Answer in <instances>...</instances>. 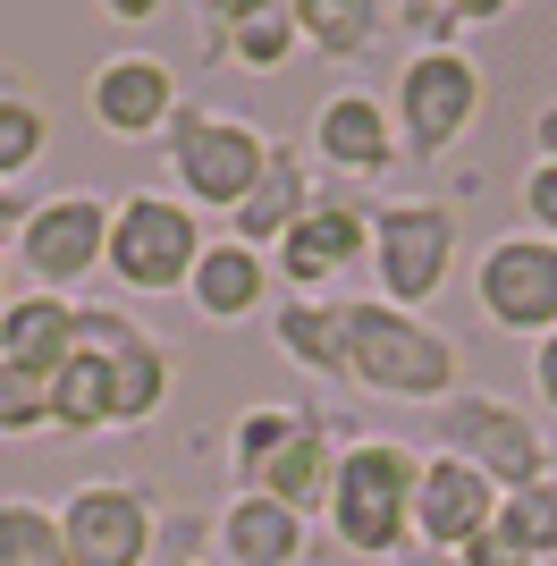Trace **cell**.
I'll return each mask as SVG.
<instances>
[{
  "instance_id": "14",
  "label": "cell",
  "mask_w": 557,
  "mask_h": 566,
  "mask_svg": "<svg viewBox=\"0 0 557 566\" xmlns=\"http://www.w3.org/2000/svg\"><path fill=\"white\" fill-rule=\"evenodd\" d=\"M178 69H169L161 51H111L102 69L85 76V111H93V127L102 136H118V144H153V136H169V118H178Z\"/></svg>"
},
{
  "instance_id": "39",
  "label": "cell",
  "mask_w": 557,
  "mask_h": 566,
  "mask_svg": "<svg viewBox=\"0 0 557 566\" xmlns=\"http://www.w3.org/2000/svg\"><path fill=\"white\" fill-rule=\"evenodd\" d=\"M549 482H557V440H549Z\"/></svg>"
},
{
  "instance_id": "9",
  "label": "cell",
  "mask_w": 557,
  "mask_h": 566,
  "mask_svg": "<svg viewBox=\"0 0 557 566\" xmlns=\"http://www.w3.org/2000/svg\"><path fill=\"white\" fill-rule=\"evenodd\" d=\"M18 271L25 287H43V296H76V287L102 271V254H111V203L93 187H69V195H43L34 212H25L18 229Z\"/></svg>"
},
{
  "instance_id": "10",
  "label": "cell",
  "mask_w": 557,
  "mask_h": 566,
  "mask_svg": "<svg viewBox=\"0 0 557 566\" xmlns=\"http://www.w3.org/2000/svg\"><path fill=\"white\" fill-rule=\"evenodd\" d=\"M473 313L507 338H549L557 331V245L533 229L490 237L473 262Z\"/></svg>"
},
{
  "instance_id": "3",
  "label": "cell",
  "mask_w": 557,
  "mask_h": 566,
  "mask_svg": "<svg viewBox=\"0 0 557 566\" xmlns=\"http://www.w3.org/2000/svg\"><path fill=\"white\" fill-rule=\"evenodd\" d=\"M161 169H169V195H178L186 212H237L254 195V178L271 169V136L237 111L178 102V118H169V136H161Z\"/></svg>"
},
{
  "instance_id": "26",
  "label": "cell",
  "mask_w": 557,
  "mask_h": 566,
  "mask_svg": "<svg viewBox=\"0 0 557 566\" xmlns=\"http://www.w3.org/2000/svg\"><path fill=\"white\" fill-rule=\"evenodd\" d=\"M296 423H304V406H245L229 423V465H237V491H254V473L271 465L287 440H296Z\"/></svg>"
},
{
  "instance_id": "1",
  "label": "cell",
  "mask_w": 557,
  "mask_h": 566,
  "mask_svg": "<svg viewBox=\"0 0 557 566\" xmlns=\"http://www.w3.org/2000/svg\"><path fill=\"white\" fill-rule=\"evenodd\" d=\"M347 331V380L397 406H448L456 398V338L422 313H397L380 296H338Z\"/></svg>"
},
{
  "instance_id": "30",
  "label": "cell",
  "mask_w": 557,
  "mask_h": 566,
  "mask_svg": "<svg viewBox=\"0 0 557 566\" xmlns=\"http://www.w3.org/2000/svg\"><path fill=\"white\" fill-rule=\"evenodd\" d=\"M51 431V380L0 364V440H43Z\"/></svg>"
},
{
  "instance_id": "27",
  "label": "cell",
  "mask_w": 557,
  "mask_h": 566,
  "mask_svg": "<svg viewBox=\"0 0 557 566\" xmlns=\"http://www.w3.org/2000/svg\"><path fill=\"white\" fill-rule=\"evenodd\" d=\"M43 144H51V111L25 85H0V187H18L43 161Z\"/></svg>"
},
{
  "instance_id": "23",
  "label": "cell",
  "mask_w": 557,
  "mask_h": 566,
  "mask_svg": "<svg viewBox=\"0 0 557 566\" xmlns=\"http://www.w3.org/2000/svg\"><path fill=\"white\" fill-rule=\"evenodd\" d=\"M51 431L60 440H93V431H118L111 423V364L76 347L60 373H51Z\"/></svg>"
},
{
  "instance_id": "8",
  "label": "cell",
  "mask_w": 557,
  "mask_h": 566,
  "mask_svg": "<svg viewBox=\"0 0 557 566\" xmlns=\"http://www.w3.org/2000/svg\"><path fill=\"white\" fill-rule=\"evenodd\" d=\"M371 262V203H355L347 187H322L313 212L296 220L287 245H271V280L278 296H304V305H338V287Z\"/></svg>"
},
{
  "instance_id": "31",
  "label": "cell",
  "mask_w": 557,
  "mask_h": 566,
  "mask_svg": "<svg viewBox=\"0 0 557 566\" xmlns=\"http://www.w3.org/2000/svg\"><path fill=\"white\" fill-rule=\"evenodd\" d=\"M524 229L557 245V161H533V169H524Z\"/></svg>"
},
{
  "instance_id": "38",
  "label": "cell",
  "mask_w": 557,
  "mask_h": 566,
  "mask_svg": "<svg viewBox=\"0 0 557 566\" xmlns=\"http://www.w3.org/2000/svg\"><path fill=\"white\" fill-rule=\"evenodd\" d=\"M406 566H456V558H414V549H406Z\"/></svg>"
},
{
  "instance_id": "29",
  "label": "cell",
  "mask_w": 557,
  "mask_h": 566,
  "mask_svg": "<svg viewBox=\"0 0 557 566\" xmlns=\"http://www.w3.org/2000/svg\"><path fill=\"white\" fill-rule=\"evenodd\" d=\"M490 18H507L498 0H397L389 25H406L414 34V51H456L464 25H490Z\"/></svg>"
},
{
  "instance_id": "33",
  "label": "cell",
  "mask_w": 557,
  "mask_h": 566,
  "mask_svg": "<svg viewBox=\"0 0 557 566\" xmlns=\"http://www.w3.org/2000/svg\"><path fill=\"white\" fill-rule=\"evenodd\" d=\"M533 398L557 415V331H549V338H533Z\"/></svg>"
},
{
  "instance_id": "19",
  "label": "cell",
  "mask_w": 557,
  "mask_h": 566,
  "mask_svg": "<svg viewBox=\"0 0 557 566\" xmlns=\"http://www.w3.org/2000/svg\"><path fill=\"white\" fill-rule=\"evenodd\" d=\"M271 296H278L271 254L237 245V237H211V245H203V262H195V280H186V305L203 313V322H220V331L254 322V313L271 305Z\"/></svg>"
},
{
  "instance_id": "2",
  "label": "cell",
  "mask_w": 557,
  "mask_h": 566,
  "mask_svg": "<svg viewBox=\"0 0 557 566\" xmlns=\"http://www.w3.org/2000/svg\"><path fill=\"white\" fill-rule=\"evenodd\" d=\"M414 473H422V457L406 440L364 431L338 457V482H329V507H322L329 542L347 558H406L414 549Z\"/></svg>"
},
{
  "instance_id": "16",
  "label": "cell",
  "mask_w": 557,
  "mask_h": 566,
  "mask_svg": "<svg viewBox=\"0 0 557 566\" xmlns=\"http://www.w3.org/2000/svg\"><path fill=\"white\" fill-rule=\"evenodd\" d=\"M355 440H364V431H347V423H329V415H313V406H304L296 440H287V449H278L271 465L254 473V491H262V499H278L287 516H304V524H313V516L329 507V482H338V457H347Z\"/></svg>"
},
{
  "instance_id": "22",
  "label": "cell",
  "mask_w": 557,
  "mask_h": 566,
  "mask_svg": "<svg viewBox=\"0 0 557 566\" xmlns=\"http://www.w3.org/2000/svg\"><path fill=\"white\" fill-rule=\"evenodd\" d=\"M271 338L278 355L313 380H347V331H338V305H304V296H278L271 305Z\"/></svg>"
},
{
  "instance_id": "34",
  "label": "cell",
  "mask_w": 557,
  "mask_h": 566,
  "mask_svg": "<svg viewBox=\"0 0 557 566\" xmlns=\"http://www.w3.org/2000/svg\"><path fill=\"white\" fill-rule=\"evenodd\" d=\"M533 153H540V161H557V102H540V118H533Z\"/></svg>"
},
{
  "instance_id": "28",
  "label": "cell",
  "mask_w": 557,
  "mask_h": 566,
  "mask_svg": "<svg viewBox=\"0 0 557 566\" xmlns=\"http://www.w3.org/2000/svg\"><path fill=\"white\" fill-rule=\"evenodd\" d=\"M498 533H507V542L524 549L533 566H549V558H557V482H549V473L498 499Z\"/></svg>"
},
{
  "instance_id": "36",
  "label": "cell",
  "mask_w": 557,
  "mask_h": 566,
  "mask_svg": "<svg viewBox=\"0 0 557 566\" xmlns=\"http://www.w3.org/2000/svg\"><path fill=\"white\" fill-rule=\"evenodd\" d=\"M9 296H18V287H9V254H0V313H9Z\"/></svg>"
},
{
  "instance_id": "21",
  "label": "cell",
  "mask_w": 557,
  "mask_h": 566,
  "mask_svg": "<svg viewBox=\"0 0 557 566\" xmlns=\"http://www.w3.org/2000/svg\"><path fill=\"white\" fill-rule=\"evenodd\" d=\"M69 355H76V305L69 296H43V287H18L9 313H0V364L51 380Z\"/></svg>"
},
{
  "instance_id": "5",
  "label": "cell",
  "mask_w": 557,
  "mask_h": 566,
  "mask_svg": "<svg viewBox=\"0 0 557 566\" xmlns=\"http://www.w3.org/2000/svg\"><path fill=\"white\" fill-rule=\"evenodd\" d=\"M203 245H211L203 212H186L169 187H136V195L111 203V254H102V271L127 296H186Z\"/></svg>"
},
{
  "instance_id": "24",
  "label": "cell",
  "mask_w": 557,
  "mask_h": 566,
  "mask_svg": "<svg viewBox=\"0 0 557 566\" xmlns=\"http://www.w3.org/2000/svg\"><path fill=\"white\" fill-rule=\"evenodd\" d=\"M380 25H389L380 0H296V34H304V51H322V60H364V51L380 43Z\"/></svg>"
},
{
  "instance_id": "20",
  "label": "cell",
  "mask_w": 557,
  "mask_h": 566,
  "mask_svg": "<svg viewBox=\"0 0 557 566\" xmlns=\"http://www.w3.org/2000/svg\"><path fill=\"white\" fill-rule=\"evenodd\" d=\"M211 549H220V566H304L313 524L287 516V507L262 499V491H237L229 507L211 516Z\"/></svg>"
},
{
  "instance_id": "4",
  "label": "cell",
  "mask_w": 557,
  "mask_h": 566,
  "mask_svg": "<svg viewBox=\"0 0 557 566\" xmlns=\"http://www.w3.org/2000/svg\"><path fill=\"white\" fill-rule=\"evenodd\" d=\"M456 254H464V229L440 195H397V203H371V296L397 313H422L456 280Z\"/></svg>"
},
{
  "instance_id": "6",
  "label": "cell",
  "mask_w": 557,
  "mask_h": 566,
  "mask_svg": "<svg viewBox=\"0 0 557 566\" xmlns=\"http://www.w3.org/2000/svg\"><path fill=\"white\" fill-rule=\"evenodd\" d=\"M490 111V76L473 51H406V69L389 85V118H397V144L414 153L422 169L448 161L464 136H473V118Z\"/></svg>"
},
{
  "instance_id": "7",
  "label": "cell",
  "mask_w": 557,
  "mask_h": 566,
  "mask_svg": "<svg viewBox=\"0 0 557 566\" xmlns=\"http://www.w3.org/2000/svg\"><path fill=\"white\" fill-rule=\"evenodd\" d=\"M431 449L456 457V465H473L498 499L549 473V440H540V423L515 398H490V389H456L448 406H431Z\"/></svg>"
},
{
  "instance_id": "11",
  "label": "cell",
  "mask_w": 557,
  "mask_h": 566,
  "mask_svg": "<svg viewBox=\"0 0 557 566\" xmlns=\"http://www.w3.org/2000/svg\"><path fill=\"white\" fill-rule=\"evenodd\" d=\"M60 542H69V566H153L161 549V507L144 482H76L60 499Z\"/></svg>"
},
{
  "instance_id": "12",
  "label": "cell",
  "mask_w": 557,
  "mask_h": 566,
  "mask_svg": "<svg viewBox=\"0 0 557 566\" xmlns=\"http://www.w3.org/2000/svg\"><path fill=\"white\" fill-rule=\"evenodd\" d=\"M76 347L111 364V423L118 431H144L169 406V389H178L169 347L144 331L136 313H118V305H76Z\"/></svg>"
},
{
  "instance_id": "35",
  "label": "cell",
  "mask_w": 557,
  "mask_h": 566,
  "mask_svg": "<svg viewBox=\"0 0 557 566\" xmlns=\"http://www.w3.org/2000/svg\"><path fill=\"white\" fill-rule=\"evenodd\" d=\"M161 18V0H111V25H153Z\"/></svg>"
},
{
  "instance_id": "37",
  "label": "cell",
  "mask_w": 557,
  "mask_h": 566,
  "mask_svg": "<svg viewBox=\"0 0 557 566\" xmlns=\"http://www.w3.org/2000/svg\"><path fill=\"white\" fill-rule=\"evenodd\" d=\"M153 566H203V558H186V549H169V558H153Z\"/></svg>"
},
{
  "instance_id": "18",
  "label": "cell",
  "mask_w": 557,
  "mask_h": 566,
  "mask_svg": "<svg viewBox=\"0 0 557 566\" xmlns=\"http://www.w3.org/2000/svg\"><path fill=\"white\" fill-rule=\"evenodd\" d=\"M313 195H322V169L304 161L296 144H271V169H262L254 195L229 212V237H237V245H254V254H271V245L296 237V220L313 212Z\"/></svg>"
},
{
  "instance_id": "32",
  "label": "cell",
  "mask_w": 557,
  "mask_h": 566,
  "mask_svg": "<svg viewBox=\"0 0 557 566\" xmlns=\"http://www.w3.org/2000/svg\"><path fill=\"white\" fill-rule=\"evenodd\" d=\"M456 566H533V558H524V549H515L507 533H498V524H490L482 542H464V549H456Z\"/></svg>"
},
{
  "instance_id": "13",
  "label": "cell",
  "mask_w": 557,
  "mask_h": 566,
  "mask_svg": "<svg viewBox=\"0 0 557 566\" xmlns=\"http://www.w3.org/2000/svg\"><path fill=\"white\" fill-rule=\"evenodd\" d=\"M304 153L313 169H329V187L347 178H389L397 169V118H389V94H364V85H338V94L313 102V127H304Z\"/></svg>"
},
{
  "instance_id": "17",
  "label": "cell",
  "mask_w": 557,
  "mask_h": 566,
  "mask_svg": "<svg viewBox=\"0 0 557 566\" xmlns=\"http://www.w3.org/2000/svg\"><path fill=\"white\" fill-rule=\"evenodd\" d=\"M203 51L211 60H237L245 76H271L304 51L296 34V0H220L203 9Z\"/></svg>"
},
{
  "instance_id": "25",
  "label": "cell",
  "mask_w": 557,
  "mask_h": 566,
  "mask_svg": "<svg viewBox=\"0 0 557 566\" xmlns=\"http://www.w3.org/2000/svg\"><path fill=\"white\" fill-rule=\"evenodd\" d=\"M0 566H69L60 507H43V499H0Z\"/></svg>"
},
{
  "instance_id": "15",
  "label": "cell",
  "mask_w": 557,
  "mask_h": 566,
  "mask_svg": "<svg viewBox=\"0 0 557 566\" xmlns=\"http://www.w3.org/2000/svg\"><path fill=\"white\" fill-rule=\"evenodd\" d=\"M498 524V491H490L473 465L422 449V473H414V558H456L464 542H482Z\"/></svg>"
}]
</instances>
